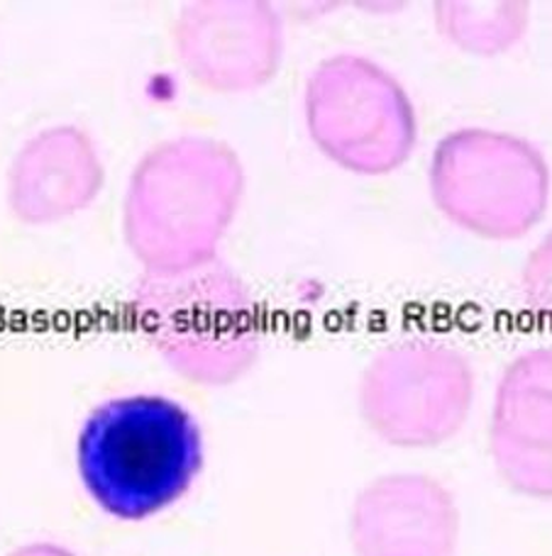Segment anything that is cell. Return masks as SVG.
Returning a JSON list of instances; mask_svg holds the SVG:
<instances>
[{"instance_id": "277c9868", "label": "cell", "mask_w": 552, "mask_h": 556, "mask_svg": "<svg viewBox=\"0 0 552 556\" xmlns=\"http://www.w3.org/2000/svg\"><path fill=\"white\" fill-rule=\"evenodd\" d=\"M475 391V369L455 346L406 340L384 346L364 366L357 405L381 442L430 450L460 434Z\"/></svg>"}, {"instance_id": "6da1fadb", "label": "cell", "mask_w": 552, "mask_h": 556, "mask_svg": "<svg viewBox=\"0 0 552 556\" xmlns=\"http://www.w3.org/2000/svg\"><path fill=\"white\" fill-rule=\"evenodd\" d=\"M242 193L240 159L215 139L176 137L150 149L123 203V235L142 274H179L218 260Z\"/></svg>"}, {"instance_id": "9c48e42d", "label": "cell", "mask_w": 552, "mask_h": 556, "mask_svg": "<svg viewBox=\"0 0 552 556\" xmlns=\"http://www.w3.org/2000/svg\"><path fill=\"white\" fill-rule=\"evenodd\" d=\"M489 450L511 491L552 501V346L518 354L501 374L489 415Z\"/></svg>"}, {"instance_id": "5b68a950", "label": "cell", "mask_w": 552, "mask_h": 556, "mask_svg": "<svg viewBox=\"0 0 552 556\" xmlns=\"http://www.w3.org/2000/svg\"><path fill=\"white\" fill-rule=\"evenodd\" d=\"M305 125L321 152L354 174L393 172L416 142L403 88L381 66L352 54L315 66L305 84Z\"/></svg>"}, {"instance_id": "8fae6325", "label": "cell", "mask_w": 552, "mask_h": 556, "mask_svg": "<svg viewBox=\"0 0 552 556\" xmlns=\"http://www.w3.org/2000/svg\"><path fill=\"white\" fill-rule=\"evenodd\" d=\"M524 301L536 315L552 320V232L528 256L524 271Z\"/></svg>"}, {"instance_id": "3957f363", "label": "cell", "mask_w": 552, "mask_h": 556, "mask_svg": "<svg viewBox=\"0 0 552 556\" xmlns=\"http://www.w3.org/2000/svg\"><path fill=\"white\" fill-rule=\"evenodd\" d=\"M130 303L137 330L184 381L223 389L258 364L254 301L221 260L179 274H142Z\"/></svg>"}, {"instance_id": "8992f818", "label": "cell", "mask_w": 552, "mask_h": 556, "mask_svg": "<svg viewBox=\"0 0 552 556\" xmlns=\"http://www.w3.org/2000/svg\"><path fill=\"white\" fill-rule=\"evenodd\" d=\"M432 191L460 227L485 237H520L543 217L550 201V168L534 144L491 132H455L432 154Z\"/></svg>"}, {"instance_id": "30bf717a", "label": "cell", "mask_w": 552, "mask_h": 556, "mask_svg": "<svg viewBox=\"0 0 552 556\" xmlns=\"http://www.w3.org/2000/svg\"><path fill=\"white\" fill-rule=\"evenodd\" d=\"M103 181V159L91 135L76 125L45 127L10 164L8 207L25 225H54L91 207Z\"/></svg>"}, {"instance_id": "ba28073f", "label": "cell", "mask_w": 552, "mask_h": 556, "mask_svg": "<svg viewBox=\"0 0 552 556\" xmlns=\"http://www.w3.org/2000/svg\"><path fill=\"white\" fill-rule=\"evenodd\" d=\"M350 544L354 556H455V495L426 473L379 476L352 503Z\"/></svg>"}, {"instance_id": "7a4b0ae2", "label": "cell", "mask_w": 552, "mask_h": 556, "mask_svg": "<svg viewBox=\"0 0 552 556\" xmlns=\"http://www.w3.org/2000/svg\"><path fill=\"white\" fill-rule=\"evenodd\" d=\"M203 432L166 395H117L98 405L76 437V466L98 508L142 522L179 503L203 469Z\"/></svg>"}, {"instance_id": "52a82bcc", "label": "cell", "mask_w": 552, "mask_h": 556, "mask_svg": "<svg viewBox=\"0 0 552 556\" xmlns=\"http://www.w3.org/2000/svg\"><path fill=\"white\" fill-rule=\"evenodd\" d=\"M174 45L193 81L218 93L254 91L284 56V29L267 3H191L174 25Z\"/></svg>"}, {"instance_id": "7c38bea8", "label": "cell", "mask_w": 552, "mask_h": 556, "mask_svg": "<svg viewBox=\"0 0 552 556\" xmlns=\"http://www.w3.org/2000/svg\"><path fill=\"white\" fill-rule=\"evenodd\" d=\"M5 556H78L76 552H72L64 544H57V542H27V544H20L13 552H8Z\"/></svg>"}]
</instances>
